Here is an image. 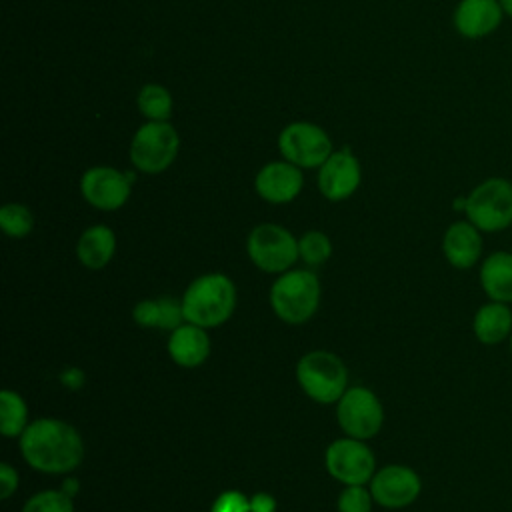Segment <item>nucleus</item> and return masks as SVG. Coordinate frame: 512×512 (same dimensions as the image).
<instances>
[{"label": "nucleus", "instance_id": "obj_1", "mask_svg": "<svg viewBox=\"0 0 512 512\" xmlns=\"http://www.w3.org/2000/svg\"><path fill=\"white\" fill-rule=\"evenodd\" d=\"M18 442L26 464L42 474L72 472L84 458L80 432L60 418L32 420Z\"/></svg>", "mask_w": 512, "mask_h": 512}, {"label": "nucleus", "instance_id": "obj_2", "mask_svg": "<svg viewBox=\"0 0 512 512\" xmlns=\"http://www.w3.org/2000/svg\"><path fill=\"white\" fill-rule=\"evenodd\" d=\"M236 308V286L220 272L202 274L190 282L182 294V310L186 322L202 328L224 324Z\"/></svg>", "mask_w": 512, "mask_h": 512}, {"label": "nucleus", "instance_id": "obj_3", "mask_svg": "<svg viewBox=\"0 0 512 512\" xmlns=\"http://www.w3.org/2000/svg\"><path fill=\"white\" fill-rule=\"evenodd\" d=\"M320 304V280L312 270H286L270 288V306L286 324L308 322Z\"/></svg>", "mask_w": 512, "mask_h": 512}, {"label": "nucleus", "instance_id": "obj_4", "mask_svg": "<svg viewBox=\"0 0 512 512\" xmlns=\"http://www.w3.org/2000/svg\"><path fill=\"white\" fill-rule=\"evenodd\" d=\"M464 216L484 234H496L512 226V180L490 176L468 194Z\"/></svg>", "mask_w": 512, "mask_h": 512}, {"label": "nucleus", "instance_id": "obj_5", "mask_svg": "<svg viewBox=\"0 0 512 512\" xmlns=\"http://www.w3.org/2000/svg\"><path fill=\"white\" fill-rule=\"evenodd\" d=\"M296 380L302 392L320 404H332L348 390L344 362L328 350H312L296 364Z\"/></svg>", "mask_w": 512, "mask_h": 512}, {"label": "nucleus", "instance_id": "obj_6", "mask_svg": "<svg viewBox=\"0 0 512 512\" xmlns=\"http://www.w3.org/2000/svg\"><path fill=\"white\" fill-rule=\"evenodd\" d=\"M180 150V136L176 128L166 122L148 120L142 124L130 142V160L134 168L144 174H160L176 160Z\"/></svg>", "mask_w": 512, "mask_h": 512}, {"label": "nucleus", "instance_id": "obj_7", "mask_svg": "<svg viewBox=\"0 0 512 512\" xmlns=\"http://www.w3.org/2000/svg\"><path fill=\"white\" fill-rule=\"evenodd\" d=\"M246 250L256 268L268 274H282L300 258L298 238L280 224H258L246 240Z\"/></svg>", "mask_w": 512, "mask_h": 512}, {"label": "nucleus", "instance_id": "obj_8", "mask_svg": "<svg viewBox=\"0 0 512 512\" xmlns=\"http://www.w3.org/2000/svg\"><path fill=\"white\" fill-rule=\"evenodd\" d=\"M278 150L284 160L298 168H320L334 152L332 140L324 128L314 122H290L278 134Z\"/></svg>", "mask_w": 512, "mask_h": 512}, {"label": "nucleus", "instance_id": "obj_9", "mask_svg": "<svg viewBox=\"0 0 512 512\" xmlns=\"http://www.w3.org/2000/svg\"><path fill=\"white\" fill-rule=\"evenodd\" d=\"M336 418L346 436L368 440L380 432L384 424V408L372 390L352 386L338 400Z\"/></svg>", "mask_w": 512, "mask_h": 512}, {"label": "nucleus", "instance_id": "obj_10", "mask_svg": "<svg viewBox=\"0 0 512 512\" xmlns=\"http://www.w3.org/2000/svg\"><path fill=\"white\" fill-rule=\"evenodd\" d=\"M324 460L328 474L344 486L366 484L376 472V460L368 444L350 436L330 442Z\"/></svg>", "mask_w": 512, "mask_h": 512}, {"label": "nucleus", "instance_id": "obj_11", "mask_svg": "<svg viewBox=\"0 0 512 512\" xmlns=\"http://www.w3.org/2000/svg\"><path fill=\"white\" fill-rule=\"evenodd\" d=\"M84 200L104 212L122 208L132 192V178L112 166H92L80 178Z\"/></svg>", "mask_w": 512, "mask_h": 512}, {"label": "nucleus", "instance_id": "obj_12", "mask_svg": "<svg viewBox=\"0 0 512 512\" xmlns=\"http://www.w3.org/2000/svg\"><path fill=\"white\" fill-rule=\"evenodd\" d=\"M370 492L376 504L388 510H400L416 502L422 492L418 472L404 464H388L374 472Z\"/></svg>", "mask_w": 512, "mask_h": 512}, {"label": "nucleus", "instance_id": "obj_13", "mask_svg": "<svg viewBox=\"0 0 512 512\" xmlns=\"http://www.w3.org/2000/svg\"><path fill=\"white\" fill-rule=\"evenodd\" d=\"M362 180L358 158L350 150L332 152L318 168V190L326 200L340 202L350 198Z\"/></svg>", "mask_w": 512, "mask_h": 512}, {"label": "nucleus", "instance_id": "obj_14", "mask_svg": "<svg viewBox=\"0 0 512 512\" xmlns=\"http://www.w3.org/2000/svg\"><path fill=\"white\" fill-rule=\"evenodd\" d=\"M442 254L456 270L478 266L484 258V232L466 218L452 222L442 236Z\"/></svg>", "mask_w": 512, "mask_h": 512}, {"label": "nucleus", "instance_id": "obj_15", "mask_svg": "<svg viewBox=\"0 0 512 512\" xmlns=\"http://www.w3.org/2000/svg\"><path fill=\"white\" fill-rule=\"evenodd\" d=\"M304 186L302 168L288 160H276L264 164L256 178L254 188L258 196L270 204H286L292 202Z\"/></svg>", "mask_w": 512, "mask_h": 512}, {"label": "nucleus", "instance_id": "obj_16", "mask_svg": "<svg viewBox=\"0 0 512 512\" xmlns=\"http://www.w3.org/2000/svg\"><path fill=\"white\" fill-rule=\"evenodd\" d=\"M504 20L498 0H460L452 14L454 30L466 40H482L494 34Z\"/></svg>", "mask_w": 512, "mask_h": 512}, {"label": "nucleus", "instance_id": "obj_17", "mask_svg": "<svg viewBox=\"0 0 512 512\" xmlns=\"http://www.w3.org/2000/svg\"><path fill=\"white\" fill-rule=\"evenodd\" d=\"M472 334L484 346L508 342L512 334V304L486 300L472 316Z\"/></svg>", "mask_w": 512, "mask_h": 512}, {"label": "nucleus", "instance_id": "obj_18", "mask_svg": "<svg viewBox=\"0 0 512 512\" xmlns=\"http://www.w3.org/2000/svg\"><path fill=\"white\" fill-rule=\"evenodd\" d=\"M168 354L174 364L182 368H196L204 364L210 356V338L206 328L184 322L182 326L172 330L168 338Z\"/></svg>", "mask_w": 512, "mask_h": 512}, {"label": "nucleus", "instance_id": "obj_19", "mask_svg": "<svg viewBox=\"0 0 512 512\" xmlns=\"http://www.w3.org/2000/svg\"><path fill=\"white\" fill-rule=\"evenodd\" d=\"M478 282L488 300L512 304V252L494 250L478 264Z\"/></svg>", "mask_w": 512, "mask_h": 512}, {"label": "nucleus", "instance_id": "obj_20", "mask_svg": "<svg viewBox=\"0 0 512 512\" xmlns=\"http://www.w3.org/2000/svg\"><path fill=\"white\" fill-rule=\"evenodd\" d=\"M116 252V236L112 228L94 224L86 228L76 242V258L88 270H102L110 264Z\"/></svg>", "mask_w": 512, "mask_h": 512}, {"label": "nucleus", "instance_id": "obj_21", "mask_svg": "<svg viewBox=\"0 0 512 512\" xmlns=\"http://www.w3.org/2000/svg\"><path fill=\"white\" fill-rule=\"evenodd\" d=\"M132 320L142 328H158L168 332L186 322L182 300H174L172 296L140 300L132 310Z\"/></svg>", "mask_w": 512, "mask_h": 512}, {"label": "nucleus", "instance_id": "obj_22", "mask_svg": "<svg viewBox=\"0 0 512 512\" xmlns=\"http://www.w3.org/2000/svg\"><path fill=\"white\" fill-rule=\"evenodd\" d=\"M28 406L14 390L0 392V432L6 438H20L28 428Z\"/></svg>", "mask_w": 512, "mask_h": 512}, {"label": "nucleus", "instance_id": "obj_23", "mask_svg": "<svg viewBox=\"0 0 512 512\" xmlns=\"http://www.w3.org/2000/svg\"><path fill=\"white\" fill-rule=\"evenodd\" d=\"M136 106L140 114L152 122H166L172 116V94L160 84H146L140 88Z\"/></svg>", "mask_w": 512, "mask_h": 512}, {"label": "nucleus", "instance_id": "obj_24", "mask_svg": "<svg viewBox=\"0 0 512 512\" xmlns=\"http://www.w3.org/2000/svg\"><path fill=\"white\" fill-rule=\"evenodd\" d=\"M300 260L312 268L322 266L332 254L330 238L320 230H308L298 238Z\"/></svg>", "mask_w": 512, "mask_h": 512}, {"label": "nucleus", "instance_id": "obj_25", "mask_svg": "<svg viewBox=\"0 0 512 512\" xmlns=\"http://www.w3.org/2000/svg\"><path fill=\"white\" fill-rule=\"evenodd\" d=\"M0 226L10 238H24L34 228V216L28 206L10 202L0 208Z\"/></svg>", "mask_w": 512, "mask_h": 512}, {"label": "nucleus", "instance_id": "obj_26", "mask_svg": "<svg viewBox=\"0 0 512 512\" xmlns=\"http://www.w3.org/2000/svg\"><path fill=\"white\" fill-rule=\"evenodd\" d=\"M22 512H74V500L64 490H42L26 500Z\"/></svg>", "mask_w": 512, "mask_h": 512}, {"label": "nucleus", "instance_id": "obj_27", "mask_svg": "<svg viewBox=\"0 0 512 512\" xmlns=\"http://www.w3.org/2000/svg\"><path fill=\"white\" fill-rule=\"evenodd\" d=\"M372 502L374 498L366 484H350L340 492L336 506L338 512H370Z\"/></svg>", "mask_w": 512, "mask_h": 512}, {"label": "nucleus", "instance_id": "obj_28", "mask_svg": "<svg viewBox=\"0 0 512 512\" xmlns=\"http://www.w3.org/2000/svg\"><path fill=\"white\" fill-rule=\"evenodd\" d=\"M210 512H252L250 498L238 490H226L214 500Z\"/></svg>", "mask_w": 512, "mask_h": 512}, {"label": "nucleus", "instance_id": "obj_29", "mask_svg": "<svg viewBox=\"0 0 512 512\" xmlns=\"http://www.w3.org/2000/svg\"><path fill=\"white\" fill-rule=\"evenodd\" d=\"M18 488V472L8 464H0V498L8 500Z\"/></svg>", "mask_w": 512, "mask_h": 512}, {"label": "nucleus", "instance_id": "obj_30", "mask_svg": "<svg viewBox=\"0 0 512 512\" xmlns=\"http://www.w3.org/2000/svg\"><path fill=\"white\" fill-rule=\"evenodd\" d=\"M250 508L252 512H276V500L266 492H258L250 498Z\"/></svg>", "mask_w": 512, "mask_h": 512}, {"label": "nucleus", "instance_id": "obj_31", "mask_svg": "<svg viewBox=\"0 0 512 512\" xmlns=\"http://www.w3.org/2000/svg\"><path fill=\"white\" fill-rule=\"evenodd\" d=\"M498 2H500V6H502L504 16L512 20V0H498Z\"/></svg>", "mask_w": 512, "mask_h": 512}, {"label": "nucleus", "instance_id": "obj_32", "mask_svg": "<svg viewBox=\"0 0 512 512\" xmlns=\"http://www.w3.org/2000/svg\"><path fill=\"white\" fill-rule=\"evenodd\" d=\"M508 348H510V354H512V334H510V338H508Z\"/></svg>", "mask_w": 512, "mask_h": 512}]
</instances>
